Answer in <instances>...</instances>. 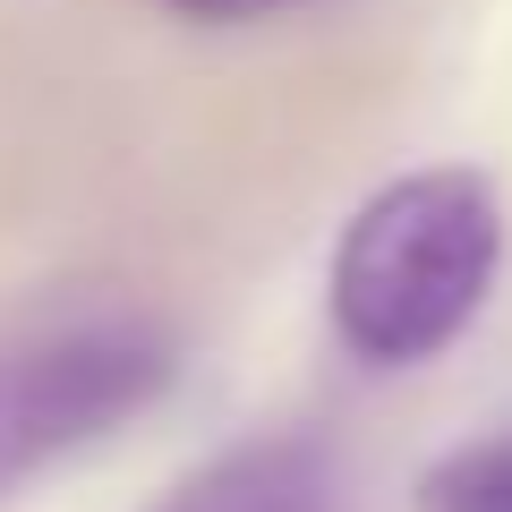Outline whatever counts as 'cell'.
<instances>
[{"instance_id": "3", "label": "cell", "mask_w": 512, "mask_h": 512, "mask_svg": "<svg viewBox=\"0 0 512 512\" xmlns=\"http://www.w3.org/2000/svg\"><path fill=\"white\" fill-rule=\"evenodd\" d=\"M146 512H333V470L308 436H248L231 453L197 461Z\"/></svg>"}, {"instance_id": "5", "label": "cell", "mask_w": 512, "mask_h": 512, "mask_svg": "<svg viewBox=\"0 0 512 512\" xmlns=\"http://www.w3.org/2000/svg\"><path fill=\"white\" fill-rule=\"evenodd\" d=\"M180 26H265L282 9H308V0H163Z\"/></svg>"}, {"instance_id": "2", "label": "cell", "mask_w": 512, "mask_h": 512, "mask_svg": "<svg viewBox=\"0 0 512 512\" xmlns=\"http://www.w3.org/2000/svg\"><path fill=\"white\" fill-rule=\"evenodd\" d=\"M180 376V333L137 299H69L0 325V504L154 410Z\"/></svg>"}, {"instance_id": "1", "label": "cell", "mask_w": 512, "mask_h": 512, "mask_svg": "<svg viewBox=\"0 0 512 512\" xmlns=\"http://www.w3.org/2000/svg\"><path fill=\"white\" fill-rule=\"evenodd\" d=\"M504 274V197L470 163L384 180L333 239L325 316L359 367H427L478 325Z\"/></svg>"}, {"instance_id": "4", "label": "cell", "mask_w": 512, "mask_h": 512, "mask_svg": "<svg viewBox=\"0 0 512 512\" xmlns=\"http://www.w3.org/2000/svg\"><path fill=\"white\" fill-rule=\"evenodd\" d=\"M419 512H512V436L444 453L419 478Z\"/></svg>"}]
</instances>
